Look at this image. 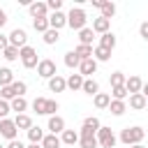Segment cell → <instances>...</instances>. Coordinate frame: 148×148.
I'll list each match as a JSON object with an SVG mask.
<instances>
[{"label":"cell","mask_w":148,"mask_h":148,"mask_svg":"<svg viewBox=\"0 0 148 148\" xmlns=\"http://www.w3.org/2000/svg\"><path fill=\"white\" fill-rule=\"evenodd\" d=\"M143 136H146V130L139 127V125H134V127H125V130L120 132L118 139H120L125 146H136V143L143 141Z\"/></svg>","instance_id":"cell-1"},{"label":"cell","mask_w":148,"mask_h":148,"mask_svg":"<svg viewBox=\"0 0 148 148\" xmlns=\"http://www.w3.org/2000/svg\"><path fill=\"white\" fill-rule=\"evenodd\" d=\"M86 21H88V16H86V12H83V7H72L69 9V14H67V25L72 28V30H83L86 28Z\"/></svg>","instance_id":"cell-2"},{"label":"cell","mask_w":148,"mask_h":148,"mask_svg":"<svg viewBox=\"0 0 148 148\" xmlns=\"http://www.w3.org/2000/svg\"><path fill=\"white\" fill-rule=\"evenodd\" d=\"M18 60H21V65H23L25 69H35V67L39 65L37 51H35L32 46H23V49H18Z\"/></svg>","instance_id":"cell-3"},{"label":"cell","mask_w":148,"mask_h":148,"mask_svg":"<svg viewBox=\"0 0 148 148\" xmlns=\"http://www.w3.org/2000/svg\"><path fill=\"white\" fill-rule=\"evenodd\" d=\"M95 136H97V143H99L102 148H113V146L118 143V136L113 134V130H111V127H104V125L97 130Z\"/></svg>","instance_id":"cell-4"},{"label":"cell","mask_w":148,"mask_h":148,"mask_svg":"<svg viewBox=\"0 0 148 148\" xmlns=\"http://www.w3.org/2000/svg\"><path fill=\"white\" fill-rule=\"evenodd\" d=\"M58 74V67H56V62L51 60V58H42L39 60V65H37V76H42V79H53Z\"/></svg>","instance_id":"cell-5"},{"label":"cell","mask_w":148,"mask_h":148,"mask_svg":"<svg viewBox=\"0 0 148 148\" xmlns=\"http://www.w3.org/2000/svg\"><path fill=\"white\" fill-rule=\"evenodd\" d=\"M7 37H9V46H14V49H23V46H28V32H25L23 28H14Z\"/></svg>","instance_id":"cell-6"},{"label":"cell","mask_w":148,"mask_h":148,"mask_svg":"<svg viewBox=\"0 0 148 148\" xmlns=\"http://www.w3.org/2000/svg\"><path fill=\"white\" fill-rule=\"evenodd\" d=\"M79 146H81V148H97L99 143H97L95 132L88 130V127H81V130H79Z\"/></svg>","instance_id":"cell-7"},{"label":"cell","mask_w":148,"mask_h":148,"mask_svg":"<svg viewBox=\"0 0 148 148\" xmlns=\"http://www.w3.org/2000/svg\"><path fill=\"white\" fill-rule=\"evenodd\" d=\"M18 134L16 125H14V118H2L0 120V136H5L7 141H14Z\"/></svg>","instance_id":"cell-8"},{"label":"cell","mask_w":148,"mask_h":148,"mask_svg":"<svg viewBox=\"0 0 148 148\" xmlns=\"http://www.w3.org/2000/svg\"><path fill=\"white\" fill-rule=\"evenodd\" d=\"M46 130H49V134H58V136H60V134L67 130V127H65V118L58 116V113H56V116H49V125H46Z\"/></svg>","instance_id":"cell-9"},{"label":"cell","mask_w":148,"mask_h":148,"mask_svg":"<svg viewBox=\"0 0 148 148\" xmlns=\"http://www.w3.org/2000/svg\"><path fill=\"white\" fill-rule=\"evenodd\" d=\"M28 12H30V16H32V18H49V7H46V2H42V0L30 2Z\"/></svg>","instance_id":"cell-10"},{"label":"cell","mask_w":148,"mask_h":148,"mask_svg":"<svg viewBox=\"0 0 148 148\" xmlns=\"http://www.w3.org/2000/svg\"><path fill=\"white\" fill-rule=\"evenodd\" d=\"M65 25H67V14L65 12H51L49 14V28L51 30L60 32V28H65Z\"/></svg>","instance_id":"cell-11"},{"label":"cell","mask_w":148,"mask_h":148,"mask_svg":"<svg viewBox=\"0 0 148 148\" xmlns=\"http://www.w3.org/2000/svg\"><path fill=\"white\" fill-rule=\"evenodd\" d=\"M97 60L95 58H88V60H81V65H79V74L83 76V79H92V74L97 72Z\"/></svg>","instance_id":"cell-12"},{"label":"cell","mask_w":148,"mask_h":148,"mask_svg":"<svg viewBox=\"0 0 148 148\" xmlns=\"http://www.w3.org/2000/svg\"><path fill=\"white\" fill-rule=\"evenodd\" d=\"M92 32H95V35H104V32H111V21H109V18H102V16L92 18Z\"/></svg>","instance_id":"cell-13"},{"label":"cell","mask_w":148,"mask_h":148,"mask_svg":"<svg viewBox=\"0 0 148 148\" xmlns=\"http://www.w3.org/2000/svg\"><path fill=\"white\" fill-rule=\"evenodd\" d=\"M49 90L51 92H65L67 90V79L60 76V74H56L53 79H49Z\"/></svg>","instance_id":"cell-14"},{"label":"cell","mask_w":148,"mask_h":148,"mask_svg":"<svg viewBox=\"0 0 148 148\" xmlns=\"http://www.w3.org/2000/svg\"><path fill=\"white\" fill-rule=\"evenodd\" d=\"M141 86H143V81H141L136 74H132V76H127V79H125V90H127L130 95L141 92Z\"/></svg>","instance_id":"cell-15"},{"label":"cell","mask_w":148,"mask_h":148,"mask_svg":"<svg viewBox=\"0 0 148 148\" xmlns=\"http://www.w3.org/2000/svg\"><path fill=\"white\" fill-rule=\"evenodd\" d=\"M116 44H118V39H116V35H113V32H104V35H99V44H97V46L113 51V49H116Z\"/></svg>","instance_id":"cell-16"},{"label":"cell","mask_w":148,"mask_h":148,"mask_svg":"<svg viewBox=\"0 0 148 148\" xmlns=\"http://www.w3.org/2000/svg\"><path fill=\"white\" fill-rule=\"evenodd\" d=\"M148 106V99L141 95V92H134V95H130V109H134V111H141V109H146Z\"/></svg>","instance_id":"cell-17"},{"label":"cell","mask_w":148,"mask_h":148,"mask_svg":"<svg viewBox=\"0 0 148 148\" xmlns=\"http://www.w3.org/2000/svg\"><path fill=\"white\" fill-rule=\"evenodd\" d=\"M28 106H30V104H28V99H25V97H14V99L9 102V109H12V111H16V116H18V113H25V111H28Z\"/></svg>","instance_id":"cell-18"},{"label":"cell","mask_w":148,"mask_h":148,"mask_svg":"<svg viewBox=\"0 0 148 148\" xmlns=\"http://www.w3.org/2000/svg\"><path fill=\"white\" fill-rule=\"evenodd\" d=\"M92 104H95V109H109L111 95H109V92H97V95L92 97Z\"/></svg>","instance_id":"cell-19"},{"label":"cell","mask_w":148,"mask_h":148,"mask_svg":"<svg viewBox=\"0 0 148 148\" xmlns=\"http://www.w3.org/2000/svg\"><path fill=\"white\" fill-rule=\"evenodd\" d=\"M14 125H16V130H30L32 127V118L28 116V113H18L16 118H14Z\"/></svg>","instance_id":"cell-20"},{"label":"cell","mask_w":148,"mask_h":148,"mask_svg":"<svg viewBox=\"0 0 148 148\" xmlns=\"http://www.w3.org/2000/svg\"><path fill=\"white\" fill-rule=\"evenodd\" d=\"M86 95H90V97H95L97 92H99V83L95 81V79H83V88H81Z\"/></svg>","instance_id":"cell-21"},{"label":"cell","mask_w":148,"mask_h":148,"mask_svg":"<svg viewBox=\"0 0 148 148\" xmlns=\"http://www.w3.org/2000/svg\"><path fill=\"white\" fill-rule=\"evenodd\" d=\"M60 141H62L65 146H74V143H79V132H76V130H65V132L60 134Z\"/></svg>","instance_id":"cell-22"},{"label":"cell","mask_w":148,"mask_h":148,"mask_svg":"<svg viewBox=\"0 0 148 148\" xmlns=\"http://www.w3.org/2000/svg\"><path fill=\"white\" fill-rule=\"evenodd\" d=\"M60 146H62V141H60L58 134H44V139H42V148H60Z\"/></svg>","instance_id":"cell-23"},{"label":"cell","mask_w":148,"mask_h":148,"mask_svg":"<svg viewBox=\"0 0 148 148\" xmlns=\"http://www.w3.org/2000/svg\"><path fill=\"white\" fill-rule=\"evenodd\" d=\"M12 83H14V72L9 67H0V88L12 86Z\"/></svg>","instance_id":"cell-24"},{"label":"cell","mask_w":148,"mask_h":148,"mask_svg":"<svg viewBox=\"0 0 148 148\" xmlns=\"http://www.w3.org/2000/svg\"><path fill=\"white\" fill-rule=\"evenodd\" d=\"M92 37H95V32H92V28H83V30H79V44H86V46H92Z\"/></svg>","instance_id":"cell-25"},{"label":"cell","mask_w":148,"mask_h":148,"mask_svg":"<svg viewBox=\"0 0 148 148\" xmlns=\"http://www.w3.org/2000/svg\"><path fill=\"white\" fill-rule=\"evenodd\" d=\"M92 58H95L97 62H106V60L111 58V51H109V49H102V46H92Z\"/></svg>","instance_id":"cell-26"},{"label":"cell","mask_w":148,"mask_h":148,"mask_svg":"<svg viewBox=\"0 0 148 148\" xmlns=\"http://www.w3.org/2000/svg\"><path fill=\"white\" fill-rule=\"evenodd\" d=\"M67 88L69 90H81L83 88V76L81 74H69L67 76Z\"/></svg>","instance_id":"cell-27"},{"label":"cell","mask_w":148,"mask_h":148,"mask_svg":"<svg viewBox=\"0 0 148 148\" xmlns=\"http://www.w3.org/2000/svg\"><path fill=\"white\" fill-rule=\"evenodd\" d=\"M109 111H111L113 116H123V113L127 111V102H120V99H111V104H109Z\"/></svg>","instance_id":"cell-28"},{"label":"cell","mask_w":148,"mask_h":148,"mask_svg":"<svg viewBox=\"0 0 148 148\" xmlns=\"http://www.w3.org/2000/svg\"><path fill=\"white\" fill-rule=\"evenodd\" d=\"M28 139H30V143H42V139H44V130L37 127V125H32V127L28 130Z\"/></svg>","instance_id":"cell-29"},{"label":"cell","mask_w":148,"mask_h":148,"mask_svg":"<svg viewBox=\"0 0 148 148\" xmlns=\"http://www.w3.org/2000/svg\"><path fill=\"white\" fill-rule=\"evenodd\" d=\"M30 106H32V111H35V113H39V116H46V97H35Z\"/></svg>","instance_id":"cell-30"},{"label":"cell","mask_w":148,"mask_h":148,"mask_svg":"<svg viewBox=\"0 0 148 148\" xmlns=\"http://www.w3.org/2000/svg\"><path fill=\"white\" fill-rule=\"evenodd\" d=\"M74 53L79 56V60H88V58H92V46H86V44H79V46L74 49Z\"/></svg>","instance_id":"cell-31"},{"label":"cell","mask_w":148,"mask_h":148,"mask_svg":"<svg viewBox=\"0 0 148 148\" xmlns=\"http://www.w3.org/2000/svg\"><path fill=\"white\" fill-rule=\"evenodd\" d=\"M65 65H67L69 69H79L81 60H79V56H76L74 51H67V53H65Z\"/></svg>","instance_id":"cell-32"},{"label":"cell","mask_w":148,"mask_h":148,"mask_svg":"<svg viewBox=\"0 0 148 148\" xmlns=\"http://www.w3.org/2000/svg\"><path fill=\"white\" fill-rule=\"evenodd\" d=\"M99 12H102V14H99L102 18H109V21H111V18H113V14H116V2H104Z\"/></svg>","instance_id":"cell-33"},{"label":"cell","mask_w":148,"mask_h":148,"mask_svg":"<svg viewBox=\"0 0 148 148\" xmlns=\"http://www.w3.org/2000/svg\"><path fill=\"white\" fill-rule=\"evenodd\" d=\"M42 39H44V44L53 46V44H58V39H60V32H58V30H51V28H49V30L44 32V37H42Z\"/></svg>","instance_id":"cell-34"},{"label":"cell","mask_w":148,"mask_h":148,"mask_svg":"<svg viewBox=\"0 0 148 148\" xmlns=\"http://www.w3.org/2000/svg\"><path fill=\"white\" fill-rule=\"evenodd\" d=\"M81 127H88V130H92L95 134H97V130L102 127V123H99V118H95V116H88L86 120H83V125Z\"/></svg>","instance_id":"cell-35"},{"label":"cell","mask_w":148,"mask_h":148,"mask_svg":"<svg viewBox=\"0 0 148 148\" xmlns=\"http://www.w3.org/2000/svg\"><path fill=\"white\" fill-rule=\"evenodd\" d=\"M125 74L123 72H113L111 76H109V81H111V88H118V86H125Z\"/></svg>","instance_id":"cell-36"},{"label":"cell","mask_w":148,"mask_h":148,"mask_svg":"<svg viewBox=\"0 0 148 148\" xmlns=\"http://www.w3.org/2000/svg\"><path fill=\"white\" fill-rule=\"evenodd\" d=\"M32 28L44 35V32L49 30V18H32Z\"/></svg>","instance_id":"cell-37"},{"label":"cell","mask_w":148,"mask_h":148,"mask_svg":"<svg viewBox=\"0 0 148 148\" xmlns=\"http://www.w3.org/2000/svg\"><path fill=\"white\" fill-rule=\"evenodd\" d=\"M130 92L125 90V86H118V88H111V99H120V102H125V97H127Z\"/></svg>","instance_id":"cell-38"},{"label":"cell","mask_w":148,"mask_h":148,"mask_svg":"<svg viewBox=\"0 0 148 148\" xmlns=\"http://www.w3.org/2000/svg\"><path fill=\"white\" fill-rule=\"evenodd\" d=\"M2 58H5V60H9V62L18 60V49H14V46H7V49L2 51Z\"/></svg>","instance_id":"cell-39"},{"label":"cell","mask_w":148,"mask_h":148,"mask_svg":"<svg viewBox=\"0 0 148 148\" xmlns=\"http://www.w3.org/2000/svg\"><path fill=\"white\" fill-rule=\"evenodd\" d=\"M12 88H14V95H16V97H23V95H25V90H28L25 81H14V83H12Z\"/></svg>","instance_id":"cell-40"},{"label":"cell","mask_w":148,"mask_h":148,"mask_svg":"<svg viewBox=\"0 0 148 148\" xmlns=\"http://www.w3.org/2000/svg\"><path fill=\"white\" fill-rule=\"evenodd\" d=\"M16 95H14V88L12 86H5V88H0V99H5V102H12Z\"/></svg>","instance_id":"cell-41"},{"label":"cell","mask_w":148,"mask_h":148,"mask_svg":"<svg viewBox=\"0 0 148 148\" xmlns=\"http://www.w3.org/2000/svg\"><path fill=\"white\" fill-rule=\"evenodd\" d=\"M58 109H60V104L56 99H46V116H56Z\"/></svg>","instance_id":"cell-42"},{"label":"cell","mask_w":148,"mask_h":148,"mask_svg":"<svg viewBox=\"0 0 148 148\" xmlns=\"http://www.w3.org/2000/svg\"><path fill=\"white\" fill-rule=\"evenodd\" d=\"M46 7H49V12H60L62 0H49V2H46Z\"/></svg>","instance_id":"cell-43"},{"label":"cell","mask_w":148,"mask_h":148,"mask_svg":"<svg viewBox=\"0 0 148 148\" xmlns=\"http://www.w3.org/2000/svg\"><path fill=\"white\" fill-rule=\"evenodd\" d=\"M12 109H9V102H5V99H0V120L2 118H7V113H9Z\"/></svg>","instance_id":"cell-44"},{"label":"cell","mask_w":148,"mask_h":148,"mask_svg":"<svg viewBox=\"0 0 148 148\" xmlns=\"http://www.w3.org/2000/svg\"><path fill=\"white\" fill-rule=\"evenodd\" d=\"M139 37H141V39H146V42H148V21H143V23H141V25H139Z\"/></svg>","instance_id":"cell-45"},{"label":"cell","mask_w":148,"mask_h":148,"mask_svg":"<svg viewBox=\"0 0 148 148\" xmlns=\"http://www.w3.org/2000/svg\"><path fill=\"white\" fill-rule=\"evenodd\" d=\"M7 46H9V37H7V35H2V32H0V51H5V49H7Z\"/></svg>","instance_id":"cell-46"},{"label":"cell","mask_w":148,"mask_h":148,"mask_svg":"<svg viewBox=\"0 0 148 148\" xmlns=\"http://www.w3.org/2000/svg\"><path fill=\"white\" fill-rule=\"evenodd\" d=\"M5 148H25V143H21L18 139H14V141H9V143H7Z\"/></svg>","instance_id":"cell-47"},{"label":"cell","mask_w":148,"mask_h":148,"mask_svg":"<svg viewBox=\"0 0 148 148\" xmlns=\"http://www.w3.org/2000/svg\"><path fill=\"white\" fill-rule=\"evenodd\" d=\"M5 25H7V12H5L2 7H0V30H2Z\"/></svg>","instance_id":"cell-48"},{"label":"cell","mask_w":148,"mask_h":148,"mask_svg":"<svg viewBox=\"0 0 148 148\" xmlns=\"http://www.w3.org/2000/svg\"><path fill=\"white\" fill-rule=\"evenodd\" d=\"M141 95H143V97H146V99H148V81H146V83H143V86H141Z\"/></svg>","instance_id":"cell-49"},{"label":"cell","mask_w":148,"mask_h":148,"mask_svg":"<svg viewBox=\"0 0 148 148\" xmlns=\"http://www.w3.org/2000/svg\"><path fill=\"white\" fill-rule=\"evenodd\" d=\"M92 2V7H97V9H102V5H104V0H90Z\"/></svg>","instance_id":"cell-50"},{"label":"cell","mask_w":148,"mask_h":148,"mask_svg":"<svg viewBox=\"0 0 148 148\" xmlns=\"http://www.w3.org/2000/svg\"><path fill=\"white\" fill-rule=\"evenodd\" d=\"M25 148H42V143H28Z\"/></svg>","instance_id":"cell-51"},{"label":"cell","mask_w":148,"mask_h":148,"mask_svg":"<svg viewBox=\"0 0 148 148\" xmlns=\"http://www.w3.org/2000/svg\"><path fill=\"white\" fill-rule=\"evenodd\" d=\"M130 148H146L143 143H136V146H130Z\"/></svg>","instance_id":"cell-52"},{"label":"cell","mask_w":148,"mask_h":148,"mask_svg":"<svg viewBox=\"0 0 148 148\" xmlns=\"http://www.w3.org/2000/svg\"><path fill=\"white\" fill-rule=\"evenodd\" d=\"M0 148H5V146H2V143H0Z\"/></svg>","instance_id":"cell-53"},{"label":"cell","mask_w":148,"mask_h":148,"mask_svg":"<svg viewBox=\"0 0 148 148\" xmlns=\"http://www.w3.org/2000/svg\"><path fill=\"white\" fill-rule=\"evenodd\" d=\"M146 148H148V146H146Z\"/></svg>","instance_id":"cell-54"}]
</instances>
